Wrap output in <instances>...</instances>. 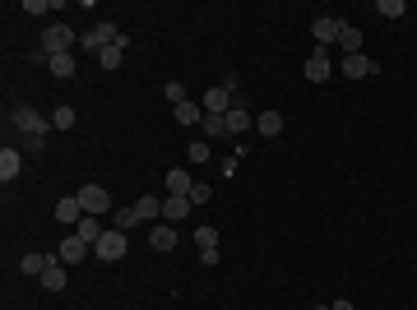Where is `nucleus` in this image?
<instances>
[{"instance_id": "nucleus-1", "label": "nucleus", "mask_w": 417, "mask_h": 310, "mask_svg": "<svg viewBox=\"0 0 417 310\" xmlns=\"http://www.w3.org/2000/svg\"><path fill=\"white\" fill-rule=\"evenodd\" d=\"M126 250H130V236H126V232H103L98 241H93V255H98V259H107V264L126 259Z\"/></svg>"}, {"instance_id": "nucleus-2", "label": "nucleus", "mask_w": 417, "mask_h": 310, "mask_svg": "<svg viewBox=\"0 0 417 310\" xmlns=\"http://www.w3.org/2000/svg\"><path fill=\"white\" fill-rule=\"evenodd\" d=\"M75 47V28L70 24H47V33H42V52L47 56H61Z\"/></svg>"}, {"instance_id": "nucleus-3", "label": "nucleus", "mask_w": 417, "mask_h": 310, "mask_svg": "<svg viewBox=\"0 0 417 310\" xmlns=\"http://www.w3.org/2000/svg\"><path fill=\"white\" fill-rule=\"evenodd\" d=\"M232 102H236V84H222V88H208L199 107H204L208 116H227V111H232Z\"/></svg>"}, {"instance_id": "nucleus-4", "label": "nucleus", "mask_w": 417, "mask_h": 310, "mask_svg": "<svg viewBox=\"0 0 417 310\" xmlns=\"http://www.w3.org/2000/svg\"><path fill=\"white\" fill-rule=\"evenodd\" d=\"M112 42H126V33H121L116 24H98L84 33V52H103V47H112Z\"/></svg>"}, {"instance_id": "nucleus-5", "label": "nucleus", "mask_w": 417, "mask_h": 310, "mask_svg": "<svg viewBox=\"0 0 417 310\" xmlns=\"http://www.w3.org/2000/svg\"><path fill=\"white\" fill-rule=\"evenodd\" d=\"M79 204H84V213L103 218V213H112V194H107L103 185H84V190H79Z\"/></svg>"}, {"instance_id": "nucleus-6", "label": "nucleus", "mask_w": 417, "mask_h": 310, "mask_svg": "<svg viewBox=\"0 0 417 310\" xmlns=\"http://www.w3.org/2000/svg\"><path fill=\"white\" fill-rule=\"evenodd\" d=\"M339 28H343V19H334V14H320V19L311 24V38H315V47L325 52L329 42H339Z\"/></svg>"}, {"instance_id": "nucleus-7", "label": "nucleus", "mask_w": 417, "mask_h": 310, "mask_svg": "<svg viewBox=\"0 0 417 310\" xmlns=\"http://www.w3.org/2000/svg\"><path fill=\"white\" fill-rule=\"evenodd\" d=\"M14 125L24 130L28 139H42V130H47V121L33 111V107H14Z\"/></svg>"}, {"instance_id": "nucleus-8", "label": "nucleus", "mask_w": 417, "mask_h": 310, "mask_svg": "<svg viewBox=\"0 0 417 310\" xmlns=\"http://www.w3.org/2000/svg\"><path fill=\"white\" fill-rule=\"evenodd\" d=\"M329 75H334V65H329V52H320V47H315V52L306 56V79H311V84H325Z\"/></svg>"}, {"instance_id": "nucleus-9", "label": "nucleus", "mask_w": 417, "mask_h": 310, "mask_svg": "<svg viewBox=\"0 0 417 310\" xmlns=\"http://www.w3.org/2000/svg\"><path fill=\"white\" fill-rule=\"evenodd\" d=\"M149 246H153L158 255L176 250V227H172V222H153V232H149Z\"/></svg>"}, {"instance_id": "nucleus-10", "label": "nucleus", "mask_w": 417, "mask_h": 310, "mask_svg": "<svg viewBox=\"0 0 417 310\" xmlns=\"http://www.w3.org/2000/svg\"><path fill=\"white\" fill-rule=\"evenodd\" d=\"M246 130H255V116L246 111V102L236 98L232 102V111H227V134H246Z\"/></svg>"}, {"instance_id": "nucleus-11", "label": "nucleus", "mask_w": 417, "mask_h": 310, "mask_svg": "<svg viewBox=\"0 0 417 310\" xmlns=\"http://www.w3.org/2000/svg\"><path fill=\"white\" fill-rule=\"evenodd\" d=\"M89 255V241H84V236H66V241H61V250H56V259H61V264H79V259Z\"/></svg>"}, {"instance_id": "nucleus-12", "label": "nucleus", "mask_w": 417, "mask_h": 310, "mask_svg": "<svg viewBox=\"0 0 417 310\" xmlns=\"http://www.w3.org/2000/svg\"><path fill=\"white\" fill-rule=\"evenodd\" d=\"M343 75H348V79H366V75H376V61H371L366 52L343 56Z\"/></svg>"}, {"instance_id": "nucleus-13", "label": "nucleus", "mask_w": 417, "mask_h": 310, "mask_svg": "<svg viewBox=\"0 0 417 310\" xmlns=\"http://www.w3.org/2000/svg\"><path fill=\"white\" fill-rule=\"evenodd\" d=\"M172 116H176V125H199V121H204V107L185 98V102H176V107H172Z\"/></svg>"}, {"instance_id": "nucleus-14", "label": "nucleus", "mask_w": 417, "mask_h": 310, "mask_svg": "<svg viewBox=\"0 0 417 310\" xmlns=\"http://www.w3.org/2000/svg\"><path fill=\"white\" fill-rule=\"evenodd\" d=\"M185 213H190V199L185 194H167L162 199V222H181Z\"/></svg>"}, {"instance_id": "nucleus-15", "label": "nucleus", "mask_w": 417, "mask_h": 310, "mask_svg": "<svg viewBox=\"0 0 417 310\" xmlns=\"http://www.w3.org/2000/svg\"><path fill=\"white\" fill-rule=\"evenodd\" d=\"M339 52H343V56H357V52H362V28H357V24H343V28H339Z\"/></svg>"}, {"instance_id": "nucleus-16", "label": "nucleus", "mask_w": 417, "mask_h": 310, "mask_svg": "<svg viewBox=\"0 0 417 310\" xmlns=\"http://www.w3.org/2000/svg\"><path fill=\"white\" fill-rule=\"evenodd\" d=\"M42 283H47V292H66V264H61V259H47Z\"/></svg>"}, {"instance_id": "nucleus-17", "label": "nucleus", "mask_w": 417, "mask_h": 310, "mask_svg": "<svg viewBox=\"0 0 417 310\" xmlns=\"http://www.w3.org/2000/svg\"><path fill=\"white\" fill-rule=\"evenodd\" d=\"M84 218V204H79V194H66L61 204H56V222H79Z\"/></svg>"}, {"instance_id": "nucleus-18", "label": "nucleus", "mask_w": 417, "mask_h": 310, "mask_svg": "<svg viewBox=\"0 0 417 310\" xmlns=\"http://www.w3.org/2000/svg\"><path fill=\"white\" fill-rule=\"evenodd\" d=\"M121 61H126V42H112V47L98 52V65H103V70H121Z\"/></svg>"}, {"instance_id": "nucleus-19", "label": "nucleus", "mask_w": 417, "mask_h": 310, "mask_svg": "<svg viewBox=\"0 0 417 310\" xmlns=\"http://www.w3.org/2000/svg\"><path fill=\"white\" fill-rule=\"evenodd\" d=\"M47 70H52L56 79H70L75 75V52H61V56H47Z\"/></svg>"}, {"instance_id": "nucleus-20", "label": "nucleus", "mask_w": 417, "mask_h": 310, "mask_svg": "<svg viewBox=\"0 0 417 310\" xmlns=\"http://www.w3.org/2000/svg\"><path fill=\"white\" fill-rule=\"evenodd\" d=\"M255 130H260L264 139H274V134H283V116H278V111H260V116H255Z\"/></svg>"}, {"instance_id": "nucleus-21", "label": "nucleus", "mask_w": 417, "mask_h": 310, "mask_svg": "<svg viewBox=\"0 0 417 310\" xmlns=\"http://www.w3.org/2000/svg\"><path fill=\"white\" fill-rule=\"evenodd\" d=\"M190 190H195V181H190V171H167V194H185L190 199Z\"/></svg>"}, {"instance_id": "nucleus-22", "label": "nucleus", "mask_w": 417, "mask_h": 310, "mask_svg": "<svg viewBox=\"0 0 417 310\" xmlns=\"http://www.w3.org/2000/svg\"><path fill=\"white\" fill-rule=\"evenodd\" d=\"M19 167H24V162H19V153H14V148H0V181L10 185L14 176H19Z\"/></svg>"}, {"instance_id": "nucleus-23", "label": "nucleus", "mask_w": 417, "mask_h": 310, "mask_svg": "<svg viewBox=\"0 0 417 310\" xmlns=\"http://www.w3.org/2000/svg\"><path fill=\"white\" fill-rule=\"evenodd\" d=\"M135 213H139V222H153L158 213H162V199H158V194H139V204H135Z\"/></svg>"}, {"instance_id": "nucleus-24", "label": "nucleus", "mask_w": 417, "mask_h": 310, "mask_svg": "<svg viewBox=\"0 0 417 310\" xmlns=\"http://www.w3.org/2000/svg\"><path fill=\"white\" fill-rule=\"evenodd\" d=\"M79 236H84V241H98V236H103V218H93V213H84V218H79Z\"/></svg>"}, {"instance_id": "nucleus-25", "label": "nucleus", "mask_w": 417, "mask_h": 310, "mask_svg": "<svg viewBox=\"0 0 417 310\" xmlns=\"http://www.w3.org/2000/svg\"><path fill=\"white\" fill-rule=\"evenodd\" d=\"M376 14H380V19H404L408 5H404V0H376Z\"/></svg>"}, {"instance_id": "nucleus-26", "label": "nucleus", "mask_w": 417, "mask_h": 310, "mask_svg": "<svg viewBox=\"0 0 417 310\" xmlns=\"http://www.w3.org/2000/svg\"><path fill=\"white\" fill-rule=\"evenodd\" d=\"M112 222H116V232H130L135 222H139V213H135V204L130 208H112Z\"/></svg>"}, {"instance_id": "nucleus-27", "label": "nucleus", "mask_w": 417, "mask_h": 310, "mask_svg": "<svg viewBox=\"0 0 417 310\" xmlns=\"http://www.w3.org/2000/svg\"><path fill=\"white\" fill-rule=\"evenodd\" d=\"M199 130H204L208 139H218V134H227V116H208V111H204V121H199Z\"/></svg>"}, {"instance_id": "nucleus-28", "label": "nucleus", "mask_w": 417, "mask_h": 310, "mask_svg": "<svg viewBox=\"0 0 417 310\" xmlns=\"http://www.w3.org/2000/svg\"><path fill=\"white\" fill-rule=\"evenodd\" d=\"M195 246L199 250H218V227H195Z\"/></svg>"}, {"instance_id": "nucleus-29", "label": "nucleus", "mask_w": 417, "mask_h": 310, "mask_svg": "<svg viewBox=\"0 0 417 310\" xmlns=\"http://www.w3.org/2000/svg\"><path fill=\"white\" fill-rule=\"evenodd\" d=\"M52 130H75V107H56V111H52Z\"/></svg>"}, {"instance_id": "nucleus-30", "label": "nucleus", "mask_w": 417, "mask_h": 310, "mask_svg": "<svg viewBox=\"0 0 417 310\" xmlns=\"http://www.w3.org/2000/svg\"><path fill=\"white\" fill-rule=\"evenodd\" d=\"M19 269H24V273H38V278H42V273H47V259H42V255H24V259H19Z\"/></svg>"}, {"instance_id": "nucleus-31", "label": "nucleus", "mask_w": 417, "mask_h": 310, "mask_svg": "<svg viewBox=\"0 0 417 310\" xmlns=\"http://www.w3.org/2000/svg\"><path fill=\"white\" fill-rule=\"evenodd\" d=\"M162 93H167V102H172V107H176V102H185V84H176V79H172V84H167Z\"/></svg>"}, {"instance_id": "nucleus-32", "label": "nucleus", "mask_w": 417, "mask_h": 310, "mask_svg": "<svg viewBox=\"0 0 417 310\" xmlns=\"http://www.w3.org/2000/svg\"><path fill=\"white\" fill-rule=\"evenodd\" d=\"M190 162H208V144H204V139L190 144Z\"/></svg>"}, {"instance_id": "nucleus-33", "label": "nucleus", "mask_w": 417, "mask_h": 310, "mask_svg": "<svg viewBox=\"0 0 417 310\" xmlns=\"http://www.w3.org/2000/svg\"><path fill=\"white\" fill-rule=\"evenodd\" d=\"M190 199H195V204H208V199H213V190H208L204 181H195V190H190Z\"/></svg>"}, {"instance_id": "nucleus-34", "label": "nucleus", "mask_w": 417, "mask_h": 310, "mask_svg": "<svg viewBox=\"0 0 417 310\" xmlns=\"http://www.w3.org/2000/svg\"><path fill=\"white\" fill-rule=\"evenodd\" d=\"M218 259H222L218 250H199V264H204V269H213V264H218Z\"/></svg>"}, {"instance_id": "nucleus-35", "label": "nucleus", "mask_w": 417, "mask_h": 310, "mask_svg": "<svg viewBox=\"0 0 417 310\" xmlns=\"http://www.w3.org/2000/svg\"><path fill=\"white\" fill-rule=\"evenodd\" d=\"M315 310H329V306H315Z\"/></svg>"}]
</instances>
